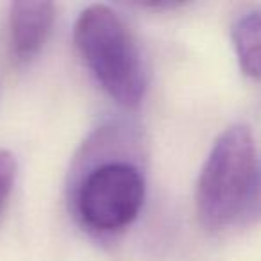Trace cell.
I'll use <instances>...</instances> for the list:
<instances>
[{"label":"cell","instance_id":"2","mask_svg":"<svg viewBox=\"0 0 261 261\" xmlns=\"http://www.w3.org/2000/svg\"><path fill=\"white\" fill-rule=\"evenodd\" d=\"M73 41L102 90L123 108H136L145 93V72L138 47L118 15L106 4L81 11Z\"/></svg>","mask_w":261,"mask_h":261},{"label":"cell","instance_id":"5","mask_svg":"<svg viewBox=\"0 0 261 261\" xmlns=\"http://www.w3.org/2000/svg\"><path fill=\"white\" fill-rule=\"evenodd\" d=\"M231 41L242 72L261 81V6L243 13L232 23Z\"/></svg>","mask_w":261,"mask_h":261},{"label":"cell","instance_id":"3","mask_svg":"<svg viewBox=\"0 0 261 261\" xmlns=\"http://www.w3.org/2000/svg\"><path fill=\"white\" fill-rule=\"evenodd\" d=\"M257 161L247 125L227 127L215 140L195 190L197 217L207 231H220L238 222Z\"/></svg>","mask_w":261,"mask_h":261},{"label":"cell","instance_id":"4","mask_svg":"<svg viewBox=\"0 0 261 261\" xmlns=\"http://www.w3.org/2000/svg\"><path fill=\"white\" fill-rule=\"evenodd\" d=\"M56 20L50 2L20 0L9 8V43L16 63H31L47 43Z\"/></svg>","mask_w":261,"mask_h":261},{"label":"cell","instance_id":"6","mask_svg":"<svg viewBox=\"0 0 261 261\" xmlns=\"http://www.w3.org/2000/svg\"><path fill=\"white\" fill-rule=\"evenodd\" d=\"M257 222H261V161H257L249 195L245 199L236 225H254Z\"/></svg>","mask_w":261,"mask_h":261},{"label":"cell","instance_id":"7","mask_svg":"<svg viewBox=\"0 0 261 261\" xmlns=\"http://www.w3.org/2000/svg\"><path fill=\"white\" fill-rule=\"evenodd\" d=\"M16 160L9 150L0 149V215L8 204L16 181Z\"/></svg>","mask_w":261,"mask_h":261},{"label":"cell","instance_id":"1","mask_svg":"<svg viewBox=\"0 0 261 261\" xmlns=\"http://www.w3.org/2000/svg\"><path fill=\"white\" fill-rule=\"evenodd\" d=\"M136 138L125 125H104L91 135L70 177V204L83 227L115 234L129 227L145 200V177L130 158Z\"/></svg>","mask_w":261,"mask_h":261}]
</instances>
